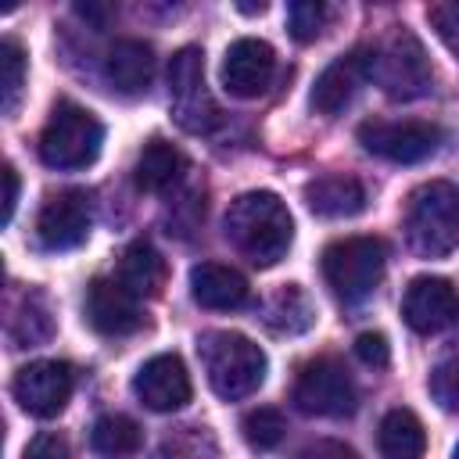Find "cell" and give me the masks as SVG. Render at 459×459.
Listing matches in <instances>:
<instances>
[{
  "mask_svg": "<svg viewBox=\"0 0 459 459\" xmlns=\"http://www.w3.org/2000/svg\"><path fill=\"white\" fill-rule=\"evenodd\" d=\"M222 233L251 265L269 269L287 255L294 240V219L276 194L247 190L237 201H230L222 215Z\"/></svg>",
  "mask_w": 459,
  "mask_h": 459,
  "instance_id": "obj_1",
  "label": "cell"
},
{
  "mask_svg": "<svg viewBox=\"0 0 459 459\" xmlns=\"http://www.w3.org/2000/svg\"><path fill=\"white\" fill-rule=\"evenodd\" d=\"M197 355H201L208 387L222 402H240V398L255 394L262 387V380H265V369H269L265 351L251 337H244L237 330L204 333L197 341Z\"/></svg>",
  "mask_w": 459,
  "mask_h": 459,
  "instance_id": "obj_2",
  "label": "cell"
},
{
  "mask_svg": "<svg viewBox=\"0 0 459 459\" xmlns=\"http://www.w3.org/2000/svg\"><path fill=\"white\" fill-rule=\"evenodd\" d=\"M409 247L423 258H445L459 247V186L430 179L409 194L405 204Z\"/></svg>",
  "mask_w": 459,
  "mask_h": 459,
  "instance_id": "obj_3",
  "label": "cell"
},
{
  "mask_svg": "<svg viewBox=\"0 0 459 459\" xmlns=\"http://www.w3.org/2000/svg\"><path fill=\"white\" fill-rule=\"evenodd\" d=\"M100 143H104V126L97 122V115L75 100H57L39 133V158L50 169L72 172L93 165Z\"/></svg>",
  "mask_w": 459,
  "mask_h": 459,
  "instance_id": "obj_4",
  "label": "cell"
},
{
  "mask_svg": "<svg viewBox=\"0 0 459 459\" xmlns=\"http://www.w3.org/2000/svg\"><path fill=\"white\" fill-rule=\"evenodd\" d=\"M369 79L391 100H416L430 90L434 68H430V57H427L423 43L409 29L394 25V32L384 36L369 50Z\"/></svg>",
  "mask_w": 459,
  "mask_h": 459,
  "instance_id": "obj_5",
  "label": "cell"
},
{
  "mask_svg": "<svg viewBox=\"0 0 459 459\" xmlns=\"http://www.w3.org/2000/svg\"><path fill=\"white\" fill-rule=\"evenodd\" d=\"M323 280L341 301L369 298L387 269V244L380 237H344L323 251Z\"/></svg>",
  "mask_w": 459,
  "mask_h": 459,
  "instance_id": "obj_6",
  "label": "cell"
},
{
  "mask_svg": "<svg viewBox=\"0 0 459 459\" xmlns=\"http://www.w3.org/2000/svg\"><path fill=\"white\" fill-rule=\"evenodd\" d=\"M294 405L305 412V416H326V420H341V416H351L355 405H359V387L351 380V373L323 355V359H312L301 366L298 380H294Z\"/></svg>",
  "mask_w": 459,
  "mask_h": 459,
  "instance_id": "obj_7",
  "label": "cell"
},
{
  "mask_svg": "<svg viewBox=\"0 0 459 459\" xmlns=\"http://www.w3.org/2000/svg\"><path fill=\"white\" fill-rule=\"evenodd\" d=\"M169 104L176 122L186 133H208L219 122L215 100L204 86V54L197 47H183L169 61Z\"/></svg>",
  "mask_w": 459,
  "mask_h": 459,
  "instance_id": "obj_8",
  "label": "cell"
},
{
  "mask_svg": "<svg viewBox=\"0 0 459 459\" xmlns=\"http://www.w3.org/2000/svg\"><path fill=\"white\" fill-rule=\"evenodd\" d=\"M359 143L377 154L387 158L394 165H416L430 154H437V147L445 143V129L434 122H420V118H394V122H362L359 126Z\"/></svg>",
  "mask_w": 459,
  "mask_h": 459,
  "instance_id": "obj_9",
  "label": "cell"
},
{
  "mask_svg": "<svg viewBox=\"0 0 459 459\" xmlns=\"http://www.w3.org/2000/svg\"><path fill=\"white\" fill-rule=\"evenodd\" d=\"M72 387H75V373L68 362L61 359H39V362H29L18 369L11 391H14V402L36 416V420H50L57 416L68 398H72Z\"/></svg>",
  "mask_w": 459,
  "mask_h": 459,
  "instance_id": "obj_10",
  "label": "cell"
},
{
  "mask_svg": "<svg viewBox=\"0 0 459 459\" xmlns=\"http://www.w3.org/2000/svg\"><path fill=\"white\" fill-rule=\"evenodd\" d=\"M90 226H93L90 194L79 190V186H68V190L50 194L47 204L39 208L36 237L47 251H68V247H79L90 237Z\"/></svg>",
  "mask_w": 459,
  "mask_h": 459,
  "instance_id": "obj_11",
  "label": "cell"
},
{
  "mask_svg": "<svg viewBox=\"0 0 459 459\" xmlns=\"http://www.w3.org/2000/svg\"><path fill=\"white\" fill-rule=\"evenodd\" d=\"M86 319L104 337H129L143 326L140 298L118 276H97L86 287Z\"/></svg>",
  "mask_w": 459,
  "mask_h": 459,
  "instance_id": "obj_12",
  "label": "cell"
},
{
  "mask_svg": "<svg viewBox=\"0 0 459 459\" xmlns=\"http://www.w3.org/2000/svg\"><path fill=\"white\" fill-rule=\"evenodd\" d=\"M402 319L416 333H441L459 323V294L445 276H416L402 298Z\"/></svg>",
  "mask_w": 459,
  "mask_h": 459,
  "instance_id": "obj_13",
  "label": "cell"
},
{
  "mask_svg": "<svg viewBox=\"0 0 459 459\" xmlns=\"http://www.w3.org/2000/svg\"><path fill=\"white\" fill-rule=\"evenodd\" d=\"M273 75H276V50L265 39L240 36V39L230 43V50L222 57V86H226V93H233L240 100L262 97L269 90Z\"/></svg>",
  "mask_w": 459,
  "mask_h": 459,
  "instance_id": "obj_14",
  "label": "cell"
},
{
  "mask_svg": "<svg viewBox=\"0 0 459 459\" xmlns=\"http://www.w3.org/2000/svg\"><path fill=\"white\" fill-rule=\"evenodd\" d=\"M133 394L151 409V412H176L190 402L194 387H190V373L183 366L179 355L165 351L147 359L136 377H133Z\"/></svg>",
  "mask_w": 459,
  "mask_h": 459,
  "instance_id": "obj_15",
  "label": "cell"
},
{
  "mask_svg": "<svg viewBox=\"0 0 459 459\" xmlns=\"http://www.w3.org/2000/svg\"><path fill=\"white\" fill-rule=\"evenodd\" d=\"M366 82H369V50L341 54L319 72L312 86V108L319 115H341Z\"/></svg>",
  "mask_w": 459,
  "mask_h": 459,
  "instance_id": "obj_16",
  "label": "cell"
},
{
  "mask_svg": "<svg viewBox=\"0 0 459 459\" xmlns=\"http://www.w3.org/2000/svg\"><path fill=\"white\" fill-rule=\"evenodd\" d=\"M190 294L197 305L204 308H215V312H230V308H240L251 294L244 273H237L233 265H222V262H201L190 269Z\"/></svg>",
  "mask_w": 459,
  "mask_h": 459,
  "instance_id": "obj_17",
  "label": "cell"
},
{
  "mask_svg": "<svg viewBox=\"0 0 459 459\" xmlns=\"http://www.w3.org/2000/svg\"><path fill=\"white\" fill-rule=\"evenodd\" d=\"M104 75H108L111 90H118L126 97L147 93V86L154 79V50L143 39H115L104 57Z\"/></svg>",
  "mask_w": 459,
  "mask_h": 459,
  "instance_id": "obj_18",
  "label": "cell"
},
{
  "mask_svg": "<svg viewBox=\"0 0 459 459\" xmlns=\"http://www.w3.org/2000/svg\"><path fill=\"white\" fill-rule=\"evenodd\" d=\"M305 204L323 219H351L366 208V190L355 176H319L305 186Z\"/></svg>",
  "mask_w": 459,
  "mask_h": 459,
  "instance_id": "obj_19",
  "label": "cell"
},
{
  "mask_svg": "<svg viewBox=\"0 0 459 459\" xmlns=\"http://www.w3.org/2000/svg\"><path fill=\"white\" fill-rule=\"evenodd\" d=\"M377 448H380V459H423L427 434H423L420 416L412 409H391L380 420Z\"/></svg>",
  "mask_w": 459,
  "mask_h": 459,
  "instance_id": "obj_20",
  "label": "cell"
},
{
  "mask_svg": "<svg viewBox=\"0 0 459 459\" xmlns=\"http://www.w3.org/2000/svg\"><path fill=\"white\" fill-rule=\"evenodd\" d=\"M183 169H186V161H183L179 147H172V143H165V140H151V143L140 151L136 165H133V179H136L140 190L161 194V190H169V186L183 176Z\"/></svg>",
  "mask_w": 459,
  "mask_h": 459,
  "instance_id": "obj_21",
  "label": "cell"
},
{
  "mask_svg": "<svg viewBox=\"0 0 459 459\" xmlns=\"http://www.w3.org/2000/svg\"><path fill=\"white\" fill-rule=\"evenodd\" d=\"M118 280L136 294V298H154L165 283V258L147 244V240H133L122 255L118 265Z\"/></svg>",
  "mask_w": 459,
  "mask_h": 459,
  "instance_id": "obj_22",
  "label": "cell"
},
{
  "mask_svg": "<svg viewBox=\"0 0 459 459\" xmlns=\"http://www.w3.org/2000/svg\"><path fill=\"white\" fill-rule=\"evenodd\" d=\"M90 445H93L100 455H111V459L133 455V452L140 448V427H136V420H129V416H122V412H108V416H100V420L93 423Z\"/></svg>",
  "mask_w": 459,
  "mask_h": 459,
  "instance_id": "obj_23",
  "label": "cell"
},
{
  "mask_svg": "<svg viewBox=\"0 0 459 459\" xmlns=\"http://www.w3.org/2000/svg\"><path fill=\"white\" fill-rule=\"evenodd\" d=\"M265 323L276 333H301L312 323V301L298 283H287L269 305H265Z\"/></svg>",
  "mask_w": 459,
  "mask_h": 459,
  "instance_id": "obj_24",
  "label": "cell"
},
{
  "mask_svg": "<svg viewBox=\"0 0 459 459\" xmlns=\"http://www.w3.org/2000/svg\"><path fill=\"white\" fill-rule=\"evenodd\" d=\"M151 459H219V445L208 427H176L158 441Z\"/></svg>",
  "mask_w": 459,
  "mask_h": 459,
  "instance_id": "obj_25",
  "label": "cell"
},
{
  "mask_svg": "<svg viewBox=\"0 0 459 459\" xmlns=\"http://www.w3.org/2000/svg\"><path fill=\"white\" fill-rule=\"evenodd\" d=\"M240 434H244V441H247L255 452H273V448L283 441V434H287L283 412H280V409H269V405L251 409V412L244 416V423H240Z\"/></svg>",
  "mask_w": 459,
  "mask_h": 459,
  "instance_id": "obj_26",
  "label": "cell"
},
{
  "mask_svg": "<svg viewBox=\"0 0 459 459\" xmlns=\"http://www.w3.org/2000/svg\"><path fill=\"white\" fill-rule=\"evenodd\" d=\"M25 86V50L18 39H4L0 43V93H4V115H14L18 97Z\"/></svg>",
  "mask_w": 459,
  "mask_h": 459,
  "instance_id": "obj_27",
  "label": "cell"
},
{
  "mask_svg": "<svg viewBox=\"0 0 459 459\" xmlns=\"http://www.w3.org/2000/svg\"><path fill=\"white\" fill-rule=\"evenodd\" d=\"M330 22V7L326 4H316V0H294L287 7V32L298 39V43H312L323 36Z\"/></svg>",
  "mask_w": 459,
  "mask_h": 459,
  "instance_id": "obj_28",
  "label": "cell"
},
{
  "mask_svg": "<svg viewBox=\"0 0 459 459\" xmlns=\"http://www.w3.org/2000/svg\"><path fill=\"white\" fill-rule=\"evenodd\" d=\"M430 398L445 412H459V355H448L430 373Z\"/></svg>",
  "mask_w": 459,
  "mask_h": 459,
  "instance_id": "obj_29",
  "label": "cell"
},
{
  "mask_svg": "<svg viewBox=\"0 0 459 459\" xmlns=\"http://www.w3.org/2000/svg\"><path fill=\"white\" fill-rule=\"evenodd\" d=\"M427 18L437 32V39L455 54L459 61V4H430L427 7Z\"/></svg>",
  "mask_w": 459,
  "mask_h": 459,
  "instance_id": "obj_30",
  "label": "cell"
},
{
  "mask_svg": "<svg viewBox=\"0 0 459 459\" xmlns=\"http://www.w3.org/2000/svg\"><path fill=\"white\" fill-rule=\"evenodd\" d=\"M355 355H359L366 366L384 369V366L391 362V344H387V337H384V333L366 330V333H359V337H355Z\"/></svg>",
  "mask_w": 459,
  "mask_h": 459,
  "instance_id": "obj_31",
  "label": "cell"
},
{
  "mask_svg": "<svg viewBox=\"0 0 459 459\" xmlns=\"http://www.w3.org/2000/svg\"><path fill=\"white\" fill-rule=\"evenodd\" d=\"M25 459H72V448H68V441L61 434L43 430L25 445Z\"/></svg>",
  "mask_w": 459,
  "mask_h": 459,
  "instance_id": "obj_32",
  "label": "cell"
},
{
  "mask_svg": "<svg viewBox=\"0 0 459 459\" xmlns=\"http://www.w3.org/2000/svg\"><path fill=\"white\" fill-rule=\"evenodd\" d=\"M298 459H359V455H355V448H348L344 441H330V437H323V441L305 445V448L298 452Z\"/></svg>",
  "mask_w": 459,
  "mask_h": 459,
  "instance_id": "obj_33",
  "label": "cell"
},
{
  "mask_svg": "<svg viewBox=\"0 0 459 459\" xmlns=\"http://www.w3.org/2000/svg\"><path fill=\"white\" fill-rule=\"evenodd\" d=\"M14 204H18V172L14 165H4V222H11Z\"/></svg>",
  "mask_w": 459,
  "mask_h": 459,
  "instance_id": "obj_34",
  "label": "cell"
},
{
  "mask_svg": "<svg viewBox=\"0 0 459 459\" xmlns=\"http://www.w3.org/2000/svg\"><path fill=\"white\" fill-rule=\"evenodd\" d=\"M452 459H459V445H455V448H452Z\"/></svg>",
  "mask_w": 459,
  "mask_h": 459,
  "instance_id": "obj_35",
  "label": "cell"
}]
</instances>
